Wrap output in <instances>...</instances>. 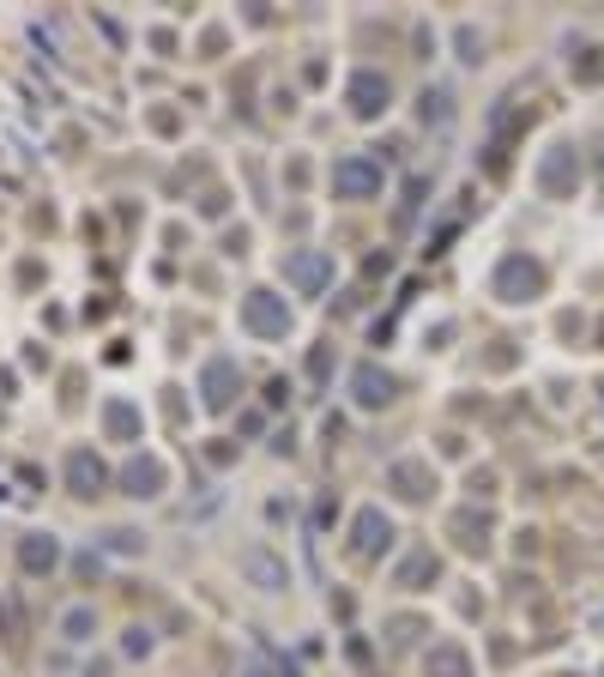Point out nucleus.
<instances>
[{
    "label": "nucleus",
    "instance_id": "obj_3",
    "mask_svg": "<svg viewBox=\"0 0 604 677\" xmlns=\"http://www.w3.org/2000/svg\"><path fill=\"white\" fill-rule=\"evenodd\" d=\"M532 182H538V194H544V200H569L574 188H581V151H574V146H550L544 158H538Z\"/></svg>",
    "mask_w": 604,
    "mask_h": 677
},
{
    "label": "nucleus",
    "instance_id": "obj_9",
    "mask_svg": "<svg viewBox=\"0 0 604 677\" xmlns=\"http://www.w3.org/2000/svg\"><path fill=\"white\" fill-rule=\"evenodd\" d=\"M61 472H67V490L73 496H103V490H109V466H103L97 448H67Z\"/></svg>",
    "mask_w": 604,
    "mask_h": 677
},
{
    "label": "nucleus",
    "instance_id": "obj_14",
    "mask_svg": "<svg viewBox=\"0 0 604 677\" xmlns=\"http://www.w3.org/2000/svg\"><path fill=\"white\" fill-rule=\"evenodd\" d=\"M19 569L24 574H55L61 569V539H49V532H24L19 539Z\"/></svg>",
    "mask_w": 604,
    "mask_h": 677
},
{
    "label": "nucleus",
    "instance_id": "obj_16",
    "mask_svg": "<svg viewBox=\"0 0 604 677\" xmlns=\"http://www.w3.org/2000/svg\"><path fill=\"white\" fill-rule=\"evenodd\" d=\"M423 671L430 677H471V659L459 642H435L430 654H423Z\"/></svg>",
    "mask_w": 604,
    "mask_h": 677
},
{
    "label": "nucleus",
    "instance_id": "obj_1",
    "mask_svg": "<svg viewBox=\"0 0 604 677\" xmlns=\"http://www.w3.org/2000/svg\"><path fill=\"white\" fill-rule=\"evenodd\" d=\"M538 290H544V266L532 261V254H502L490 273V297L502 303H532Z\"/></svg>",
    "mask_w": 604,
    "mask_h": 677
},
{
    "label": "nucleus",
    "instance_id": "obj_5",
    "mask_svg": "<svg viewBox=\"0 0 604 677\" xmlns=\"http://www.w3.org/2000/svg\"><path fill=\"white\" fill-rule=\"evenodd\" d=\"M345 104H351L357 121H375V115L393 104V80L375 73V67H357L351 80H345Z\"/></svg>",
    "mask_w": 604,
    "mask_h": 677
},
{
    "label": "nucleus",
    "instance_id": "obj_20",
    "mask_svg": "<svg viewBox=\"0 0 604 677\" xmlns=\"http://www.w3.org/2000/svg\"><path fill=\"white\" fill-rule=\"evenodd\" d=\"M121 654H127V659H139V654H151V635H146V630H127V642H121Z\"/></svg>",
    "mask_w": 604,
    "mask_h": 677
},
{
    "label": "nucleus",
    "instance_id": "obj_15",
    "mask_svg": "<svg viewBox=\"0 0 604 677\" xmlns=\"http://www.w3.org/2000/svg\"><path fill=\"white\" fill-rule=\"evenodd\" d=\"M435 574H442V557L430 544H417V551H405L393 563V586H435Z\"/></svg>",
    "mask_w": 604,
    "mask_h": 677
},
{
    "label": "nucleus",
    "instance_id": "obj_12",
    "mask_svg": "<svg viewBox=\"0 0 604 677\" xmlns=\"http://www.w3.org/2000/svg\"><path fill=\"white\" fill-rule=\"evenodd\" d=\"M388 484L405 496V503H430V490H435V472L423 466V459H393V466H388Z\"/></svg>",
    "mask_w": 604,
    "mask_h": 677
},
{
    "label": "nucleus",
    "instance_id": "obj_2",
    "mask_svg": "<svg viewBox=\"0 0 604 677\" xmlns=\"http://www.w3.org/2000/svg\"><path fill=\"white\" fill-rule=\"evenodd\" d=\"M242 334L285 339L290 334V297H278V290H248V297H242Z\"/></svg>",
    "mask_w": 604,
    "mask_h": 677
},
{
    "label": "nucleus",
    "instance_id": "obj_17",
    "mask_svg": "<svg viewBox=\"0 0 604 677\" xmlns=\"http://www.w3.org/2000/svg\"><path fill=\"white\" fill-rule=\"evenodd\" d=\"M92 635H97V611H92V605L61 611V642H73V647H80V642H92Z\"/></svg>",
    "mask_w": 604,
    "mask_h": 677
},
{
    "label": "nucleus",
    "instance_id": "obj_19",
    "mask_svg": "<svg viewBox=\"0 0 604 677\" xmlns=\"http://www.w3.org/2000/svg\"><path fill=\"white\" fill-rule=\"evenodd\" d=\"M103 430H109L115 442H127V436L139 430V412H134L127 400H109V405H103Z\"/></svg>",
    "mask_w": 604,
    "mask_h": 677
},
{
    "label": "nucleus",
    "instance_id": "obj_10",
    "mask_svg": "<svg viewBox=\"0 0 604 677\" xmlns=\"http://www.w3.org/2000/svg\"><path fill=\"white\" fill-rule=\"evenodd\" d=\"M393 393H400V381H393L381 363H357V369H351V400L363 405V412H381V405H393Z\"/></svg>",
    "mask_w": 604,
    "mask_h": 677
},
{
    "label": "nucleus",
    "instance_id": "obj_7",
    "mask_svg": "<svg viewBox=\"0 0 604 677\" xmlns=\"http://www.w3.org/2000/svg\"><path fill=\"white\" fill-rule=\"evenodd\" d=\"M285 278H290V290H297V297H320V290L332 285V254H320V248H290V254H285Z\"/></svg>",
    "mask_w": 604,
    "mask_h": 677
},
{
    "label": "nucleus",
    "instance_id": "obj_18",
    "mask_svg": "<svg viewBox=\"0 0 604 677\" xmlns=\"http://www.w3.org/2000/svg\"><path fill=\"white\" fill-rule=\"evenodd\" d=\"M454 532L466 551H484L490 544V515H478V508H466V515H454Z\"/></svg>",
    "mask_w": 604,
    "mask_h": 677
},
{
    "label": "nucleus",
    "instance_id": "obj_22",
    "mask_svg": "<svg viewBox=\"0 0 604 677\" xmlns=\"http://www.w3.org/2000/svg\"><path fill=\"white\" fill-rule=\"evenodd\" d=\"M598 170H604V158H598Z\"/></svg>",
    "mask_w": 604,
    "mask_h": 677
},
{
    "label": "nucleus",
    "instance_id": "obj_13",
    "mask_svg": "<svg viewBox=\"0 0 604 677\" xmlns=\"http://www.w3.org/2000/svg\"><path fill=\"white\" fill-rule=\"evenodd\" d=\"M121 490L127 496H139V503H151V496H163V466L151 454H134L121 466Z\"/></svg>",
    "mask_w": 604,
    "mask_h": 677
},
{
    "label": "nucleus",
    "instance_id": "obj_21",
    "mask_svg": "<svg viewBox=\"0 0 604 677\" xmlns=\"http://www.w3.org/2000/svg\"><path fill=\"white\" fill-rule=\"evenodd\" d=\"M435 115H447V92H423V121H435Z\"/></svg>",
    "mask_w": 604,
    "mask_h": 677
},
{
    "label": "nucleus",
    "instance_id": "obj_8",
    "mask_svg": "<svg viewBox=\"0 0 604 677\" xmlns=\"http://www.w3.org/2000/svg\"><path fill=\"white\" fill-rule=\"evenodd\" d=\"M242 581H254L261 593H285V586H290V563L273 551V544H248V551H242Z\"/></svg>",
    "mask_w": 604,
    "mask_h": 677
},
{
    "label": "nucleus",
    "instance_id": "obj_11",
    "mask_svg": "<svg viewBox=\"0 0 604 677\" xmlns=\"http://www.w3.org/2000/svg\"><path fill=\"white\" fill-rule=\"evenodd\" d=\"M388 539H393V520L381 515V508H357V520H351V557H381V551H388Z\"/></svg>",
    "mask_w": 604,
    "mask_h": 677
},
{
    "label": "nucleus",
    "instance_id": "obj_6",
    "mask_svg": "<svg viewBox=\"0 0 604 677\" xmlns=\"http://www.w3.org/2000/svg\"><path fill=\"white\" fill-rule=\"evenodd\" d=\"M242 393V369H236V357H205V369H200V405L205 412H224L230 400Z\"/></svg>",
    "mask_w": 604,
    "mask_h": 677
},
{
    "label": "nucleus",
    "instance_id": "obj_4",
    "mask_svg": "<svg viewBox=\"0 0 604 677\" xmlns=\"http://www.w3.org/2000/svg\"><path fill=\"white\" fill-rule=\"evenodd\" d=\"M381 182H388V176H381V163L363 158V151H351V158L332 163V194H339V200H375Z\"/></svg>",
    "mask_w": 604,
    "mask_h": 677
}]
</instances>
